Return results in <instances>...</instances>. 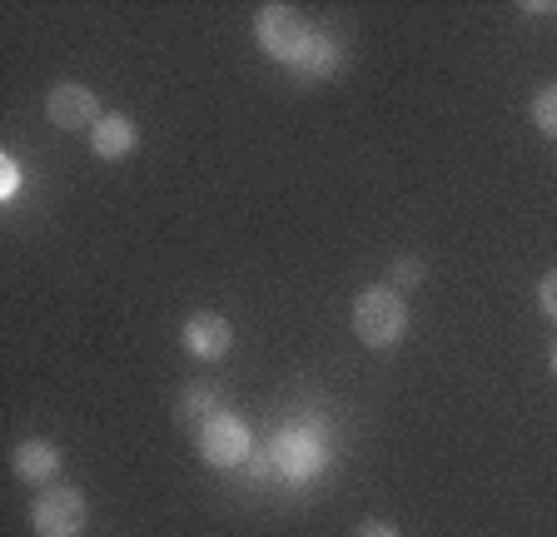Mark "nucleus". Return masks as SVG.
I'll return each mask as SVG.
<instances>
[{"label":"nucleus","mask_w":557,"mask_h":537,"mask_svg":"<svg viewBox=\"0 0 557 537\" xmlns=\"http://www.w3.org/2000/svg\"><path fill=\"white\" fill-rule=\"evenodd\" d=\"M408 328V304L398 289H363L354 299V334H359L369 349H394Z\"/></svg>","instance_id":"f257e3e1"},{"label":"nucleus","mask_w":557,"mask_h":537,"mask_svg":"<svg viewBox=\"0 0 557 537\" xmlns=\"http://www.w3.org/2000/svg\"><path fill=\"white\" fill-rule=\"evenodd\" d=\"M255 40L264 46V55L284 60V65H309V55L319 50V36L304 25L299 11L289 5H264L255 21Z\"/></svg>","instance_id":"f03ea898"},{"label":"nucleus","mask_w":557,"mask_h":537,"mask_svg":"<svg viewBox=\"0 0 557 537\" xmlns=\"http://www.w3.org/2000/svg\"><path fill=\"white\" fill-rule=\"evenodd\" d=\"M85 523H90V502L75 488H46L30 502L35 537H81Z\"/></svg>","instance_id":"7ed1b4c3"},{"label":"nucleus","mask_w":557,"mask_h":537,"mask_svg":"<svg viewBox=\"0 0 557 537\" xmlns=\"http://www.w3.org/2000/svg\"><path fill=\"white\" fill-rule=\"evenodd\" d=\"M199 458L209 467H239L249 458V428L239 413H209L199 428Z\"/></svg>","instance_id":"20e7f679"},{"label":"nucleus","mask_w":557,"mask_h":537,"mask_svg":"<svg viewBox=\"0 0 557 537\" xmlns=\"http://www.w3.org/2000/svg\"><path fill=\"white\" fill-rule=\"evenodd\" d=\"M46 115H50V125H60V129H95L100 125V100H95V90H85V85H55V90L46 95Z\"/></svg>","instance_id":"39448f33"},{"label":"nucleus","mask_w":557,"mask_h":537,"mask_svg":"<svg viewBox=\"0 0 557 537\" xmlns=\"http://www.w3.org/2000/svg\"><path fill=\"white\" fill-rule=\"evenodd\" d=\"M180 339H185V353L189 359H205V363H214V359H224V353L234 349V324L224 314H195L185 324V334H180Z\"/></svg>","instance_id":"423d86ee"},{"label":"nucleus","mask_w":557,"mask_h":537,"mask_svg":"<svg viewBox=\"0 0 557 537\" xmlns=\"http://www.w3.org/2000/svg\"><path fill=\"white\" fill-rule=\"evenodd\" d=\"M11 467H15V478H21V483H30V488H46V483L60 473V448L46 444V438H30V444L15 448Z\"/></svg>","instance_id":"0eeeda50"},{"label":"nucleus","mask_w":557,"mask_h":537,"mask_svg":"<svg viewBox=\"0 0 557 537\" xmlns=\"http://www.w3.org/2000/svg\"><path fill=\"white\" fill-rule=\"evenodd\" d=\"M139 145V129L129 115H100V125L90 129V154L95 160H125Z\"/></svg>","instance_id":"6e6552de"},{"label":"nucleus","mask_w":557,"mask_h":537,"mask_svg":"<svg viewBox=\"0 0 557 537\" xmlns=\"http://www.w3.org/2000/svg\"><path fill=\"white\" fill-rule=\"evenodd\" d=\"M274 458H278V467H284L289 478H313L319 463H324V448H319L313 433H284V438L274 444Z\"/></svg>","instance_id":"1a4fd4ad"},{"label":"nucleus","mask_w":557,"mask_h":537,"mask_svg":"<svg viewBox=\"0 0 557 537\" xmlns=\"http://www.w3.org/2000/svg\"><path fill=\"white\" fill-rule=\"evenodd\" d=\"M533 125L543 129L547 140H557V85H547V90L533 95Z\"/></svg>","instance_id":"9d476101"},{"label":"nucleus","mask_w":557,"mask_h":537,"mask_svg":"<svg viewBox=\"0 0 557 537\" xmlns=\"http://www.w3.org/2000/svg\"><path fill=\"white\" fill-rule=\"evenodd\" d=\"M537 304H543V314L557 324V268H553V274H547L543 284H537Z\"/></svg>","instance_id":"9b49d317"},{"label":"nucleus","mask_w":557,"mask_h":537,"mask_svg":"<svg viewBox=\"0 0 557 537\" xmlns=\"http://www.w3.org/2000/svg\"><path fill=\"white\" fill-rule=\"evenodd\" d=\"M418 279H423V264H418V259H398V264H394V284H404V289H408V284H418Z\"/></svg>","instance_id":"f8f14e48"},{"label":"nucleus","mask_w":557,"mask_h":537,"mask_svg":"<svg viewBox=\"0 0 557 537\" xmlns=\"http://www.w3.org/2000/svg\"><path fill=\"white\" fill-rule=\"evenodd\" d=\"M15 189H21V170H15V160H0V195L11 199Z\"/></svg>","instance_id":"ddd939ff"},{"label":"nucleus","mask_w":557,"mask_h":537,"mask_svg":"<svg viewBox=\"0 0 557 537\" xmlns=\"http://www.w3.org/2000/svg\"><path fill=\"white\" fill-rule=\"evenodd\" d=\"M354 537H398V533H394V527H388V523H363Z\"/></svg>","instance_id":"4468645a"},{"label":"nucleus","mask_w":557,"mask_h":537,"mask_svg":"<svg viewBox=\"0 0 557 537\" xmlns=\"http://www.w3.org/2000/svg\"><path fill=\"white\" fill-rule=\"evenodd\" d=\"M553 374H557V349H553Z\"/></svg>","instance_id":"2eb2a0df"}]
</instances>
